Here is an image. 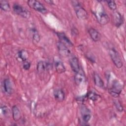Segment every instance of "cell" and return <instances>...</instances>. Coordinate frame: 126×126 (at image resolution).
Listing matches in <instances>:
<instances>
[{
  "label": "cell",
  "instance_id": "6da1fadb",
  "mask_svg": "<svg viewBox=\"0 0 126 126\" xmlns=\"http://www.w3.org/2000/svg\"><path fill=\"white\" fill-rule=\"evenodd\" d=\"M93 12L97 21L100 24L105 25L109 22V17L101 5H98Z\"/></svg>",
  "mask_w": 126,
  "mask_h": 126
},
{
  "label": "cell",
  "instance_id": "7a4b0ae2",
  "mask_svg": "<svg viewBox=\"0 0 126 126\" xmlns=\"http://www.w3.org/2000/svg\"><path fill=\"white\" fill-rule=\"evenodd\" d=\"M122 90V85L117 80L112 81L110 87L108 89L110 94L114 97H117L121 94Z\"/></svg>",
  "mask_w": 126,
  "mask_h": 126
},
{
  "label": "cell",
  "instance_id": "3957f363",
  "mask_svg": "<svg viewBox=\"0 0 126 126\" xmlns=\"http://www.w3.org/2000/svg\"><path fill=\"white\" fill-rule=\"evenodd\" d=\"M74 6L75 13L77 17L81 20H84L87 18L88 14L87 11L79 4L78 1H72Z\"/></svg>",
  "mask_w": 126,
  "mask_h": 126
},
{
  "label": "cell",
  "instance_id": "277c9868",
  "mask_svg": "<svg viewBox=\"0 0 126 126\" xmlns=\"http://www.w3.org/2000/svg\"><path fill=\"white\" fill-rule=\"evenodd\" d=\"M109 54L115 66L118 68H121L123 66V62L118 52L115 49L111 48L109 51Z\"/></svg>",
  "mask_w": 126,
  "mask_h": 126
},
{
  "label": "cell",
  "instance_id": "5b68a950",
  "mask_svg": "<svg viewBox=\"0 0 126 126\" xmlns=\"http://www.w3.org/2000/svg\"><path fill=\"white\" fill-rule=\"evenodd\" d=\"M13 9L16 14L24 18L28 19L31 17L30 12L25 7L18 3H15L13 5Z\"/></svg>",
  "mask_w": 126,
  "mask_h": 126
},
{
  "label": "cell",
  "instance_id": "8992f818",
  "mask_svg": "<svg viewBox=\"0 0 126 126\" xmlns=\"http://www.w3.org/2000/svg\"><path fill=\"white\" fill-rule=\"evenodd\" d=\"M28 5L32 9L44 14L47 12V9L45 6L39 1L36 0H30L27 2Z\"/></svg>",
  "mask_w": 126,
  "mask_h": 126
},
{
  "label": "cell",
  "instance_id": "52a82bcc",
  "mask_svg": "<svg viewBox=\"0 0 126 126\" xmlns=\"http://www.w3.org/2000/svg\"><path fill=\"white\" fill-rule=\"evenodd\" d=\"M57 47L59 50V54L64 57H67L70 56V51L67 48V46L59 41L57 42Z\"/></svg>",
  "mask_w": 126,
  "mask_h": 126
},
{
  "label": "cell",
  "instance_id": "ba28073f",
  "mask_svg": "<svg viewBox=\"0 0 126 126\" xmlns=\"http://www.w3.org/2000/svg\"><path fill=\"white\" fill-rule=\"evenodd\" d=\"M54 64L56 71L58 73L61 74L65 71V67L63 62L59 58L56 57L54 59Z\"/></svg>",
  "mask_w": 126,
  "mask_h": 126
},
{
  "label": "cell",
  "instance_id": "9c48e42d",
  "mask_svg": "<svg viewBox=\"0 0 126 126\" xmlns=\"http://www.w3.org/2000/svg\"><path fill=\"white\" fill-rule=\"evenodd\" d=\"M69 64L72 71L75 72H78L80 70L79 62L78 58L76 57H73L69 60Z\"/></svg>",
  "mask_w": 126,
  "mask_h": 126
},
{
  "label": "cell",
  "instance_id": "30bf717a",
  "mask_svg": "<svg viewBox=\"0 0 126 126\" xmlns=\"http://www.w3.org/2000/svg\"><path fill=\"white\" fill-rule=\"evenodd\" d=\"M113 21L115 25L119 27L123 23V16L118 11H114L113 13Z\"/></svg>",
  "mask_w": 126,
  "mask_h": 126
},
{
  "label": "cell",
  "instance_id": "8fae6325",
  "mask_svg": "<svg viewBox=\"0 0 126 126\" xmlns=\"http://www.w3.org/2000/svg\"><path fill=\"white\" fill-rule=\"evenodd\" d=\"M88 32L90 37L93 41L96 42L100 40L101 38V35L99 32L95 29L91 28L89 29Z\"/></svg>",
  "mask_w": 126,
  "mask_h": 126
},
{
  "label": "cell",
  "instance_id": "7c38bea8",
  "mask_svg": "<svg viewBox=\"0 0 126 126\" xmlns=\"http://www.w3.org/2000/svg\"><path fill=\"white\" fill-rule=\"evenodd\" d=\"M54 98L56 100L59 102L63 101L65 97V94L63 91L61 89H57L54 91Z\"/></svg>",
  "mask_w": 126,
  "mask_h": 126
},
{
  "label": "cell",
  "instance_id": "4fadbf2b",
  "mask_svg": "<svg viewBox=\"0 0 126 126\" xmlns=\"http://www.w3.org/2000/svg\"><path fill=\"white\" fill-rule=\"evenodd\" d=\"M85 79V75L81 70H80L78 72L75 73V75L74 76V81L76 85H80L84 82Z\"/></svg>",
  "mask_w": 126,
  "mask_h": 126
},
{
  "label": "cell",
  "instance_id": "5bb4252c",
  "mask_svg": "<svg viewBox=\"0 0 126 126\" xmlns=\"http://www.w3.org/2000/svg\"><path fill=\"white\" fill-rule=\"evenodd\" d=\"M81 115L82 120L84 123H88L91 117V115L89 110L86 107H82L81 109Z\"/></svg>",
  "mask_w": 126,
  "mask_h": 126
},
{
  "label": "cell",
  "instance_id": "9a60e30c",
  "mask_svg": "<svg viewBox=\"0 0 126 126\" xmlns=\"http://www.w3.org/2000/svg\"><path fill=\"white\" fill-rule=\"evenodd\" d=\"M3 88L5 92L8 94H11L13 92V88L9 79L6 78L3 81Z\"/></svg>",
  "mask_w": 126,
  "mask_h": 126
},
{
  "label": "cell",
  "instance_id": "2e32d148",
  "mask_svg": "<svg viewBox=\"0 0 126 126\" xmlns=\"http://www.w3.org/2000/svg\"><path fill=\"white\" fill-rule=\"evenodd\" d=\"M57 34L59 38L60 39V41H61L66 45H68L69 46H73V44L72 43L71 41L63 32H58Z\"/></svg>",
  "mask_w": 126,
  "mask_h": 126
},
{
  "label": "cell",
  "instance_id": "e0dca14e",
  "mask_svg": "<svg viewBox=\"0 0 126 126\" xmlns=\"http://www.w3.org/2000/svg\"><path fill=\"white\" fill-rule=\"evenodd\" d=\"M12 114L13 116V119L15 122L18 121L21 119V115L20 110L18 107L16 105H14L12 107Z\"/></svg>",
  "mask_w": 126,
  "mask_h": 126
},
{
  "label": "cell",
  "instance_id": "ac0fdd59",
  "mask_svg": "<svg viewBox=\"0 0 126 126\" xmlns=\"http://www.w3.org/2000/svg\"><path fill=\"white\" fill-rule=\"evenodd\" d=\"M48 68V64L43 62L39 61L37 64V70L39 73H42Z\"/></svg>",
  "mask_w": 126,
  "mask_h": 126
},
{
  "label": "cell",
  "instance_id": "d6986e66",
  "mask_svg": "<svg viewBox=\"0 0 126 126\" xmlns=\"http://www.w3.org/2000/svg\"><path fill=\"white\" fill-rule=\"evenodd\" d=\"M94 81L95 85L100 88L104 87V82L99 75L97 73H94Z\"/></svg>",
  "mask_w": 126,
  "mask_h": 126
},
{
  "label": "cell",
  "instance_id": "ffe728a7",
  "mask_svg": "<svg viewBox=\"0 0 126 126\" xmlns=\"http://www.w3.org/2000/svg\"><path fill=\"white\" fill-rule=\"evenodd\" d=\"M18 57L20 59L21 61L25 62L29 58V53L28 52L25 50H21L19 51L18 53Z\"/></svg>",
  "mask_w": 126,
  "mask_h": 126
},
{
  "label": "cell",
  "instance_id": "44dd1931",
  "mask_svg": "<svg viewBox=\"0 0 126 126\" xmlns=\"http://www.w3.org/2000/svg\"><path fill=\"white\" fill-rule=\"evenodd\" d=\"M31 32L32 33V41L34 43H37L40 40V35L34 28H32L31 29Z\"/></svg>",
  "mask_w": 126,
  "mask_h": 126
},
{
  "label": "cell",
  "instance_id": "7402d4cb",
  "mask_svg": "<svg viewBox=\"0 0 126 126\" xmlns=\"http://www.w3.org/2000/svg\"><path fill=\"white\" fill-rule=\"evenodd\" d=\"M0 9L5 12H9L10 10V6L8 2L6 0H0Z\"/></svg>",
  "mask_w": 126,
  "mask_h": 126
},
{
  "label": "cell",
  "instance_id": "603a6c76",
  "mask_svg": "<svg viewBox=\"0 0 126 126\" xmlns=\"http://www.w3.org/2000/svg\"><path fill=\"white\" fill-rule=\"evenodd\" d=\"M99 97H100V96L98 94H97L95 93H94V92H89L87 94V97L89 99H91L93 101L96 100L97 99H98V98Z\"/></svg>",
  "mask_w": 126,
  "mask_h": 126
},
{
  "label": "cell",
  "instance_id": "cb8c5ba5",
  "mask_svg": "<svg viewBox=\"0 0 126 126\" xmlns=\"http://www.w3.org/2000/svg\"><path fill=\"white\" fill-rule=\"evenodd\" d=\"M1 113L4 116H8L9 115L10 111L9 109L6 106H1L0 107Z\"/></svg>",
  "mask_w": 126,
  "mask_h": 126
},
{
  "label": "cell",
  "instance_id": "d4e9b609",
  "mask_svg": "<svg viewBox=\"0 0 126 126\" xmlns=\"http://www.w3.org/2000/svg\"><path fill=\"white\" fill-rule=\"evenodd\" d=\"M109 7L113 10H116L117 8V5L115 1L113 0H107L106 1Z\"/></svg>",
  "mask_w": 126,
  "mask_h": 126
},
{
  "label": "cell",
  "instance_id": "484cf974",
  "mask_svg": "<svg viewBox=\"0 0 126 126\" xmlns=\"http://www.w3.org/2000/svg\"><path fill=\"white\" fill-rule=\"evenodd\" d=\"M31 63L30 62H28V61H25L24 62V63L23 64V68L25 69V70H29L31 67Z\"/></svg>",
  "mask_w": 126,
  "mask_h": 126
},
{
  "label": "cell",
  "instance_id": "4316f807",
  "mask_svg": "<svg viewBox=\"0 0 126 126\" xmlns=\"http://www.w3.org/2000/svg\"><path fill=\"white\" fill-rule=\"evenodd\" d=\"M115 105L116 106V107L117 108V109H118V111H123V107L121 105V103L118 101H115Z\"/></svg>",
  "mask_w": 126,
  "mask_h": 126
},
{
  "label": "cell",
  "instance_id": "83f0119b",
  "mask_svg": "<svg viewBox=\"0 0 126 126\" xmlns=\"http://www.w3.org/2000/svg\"><path fill=\"white\" fill-rule=\"evenodd\" d=\"M45 2H46V3L49 4H54V2L52 0H44Z\"/></svg>",
  "mask_w": 126,
  "mask_h": 126
}]
</instances>
